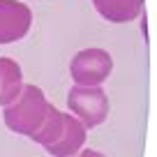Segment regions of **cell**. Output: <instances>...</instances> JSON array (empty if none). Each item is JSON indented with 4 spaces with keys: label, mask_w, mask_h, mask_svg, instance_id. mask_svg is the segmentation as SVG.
<instances>
[{
    "label": "cell",
    "mask_w": 157,
    "mask_h": 157,
    "mask_svg": "<svg viewBox=\"0 0 157 157\" xmlns=\"http://www.w3.org/2000/svg\"><path fill=\"white\" fill-rule=\"evenodd\" d=\"M51 111H53V104H49L44 90L37 86L23 83L21 93L5 106L2 120H5L7 129H12L14 134H23V136L33 139L46 123Z\"/></svg>",
    "instance_id": "cell-1"
},
{
    "label": "cell",
    "mask_w": 157,
    "mask_h": 157,
    "mask_svg": "<svg viewBox=\"0 0 157 157\" xmlns=\"http://www.w3.org/2000/svg\"><path fill=\"white\" fill-rule=\"evenodd\" d=\"M86 129L88 127H83V123H78L74 116L63 113L53 106V111L49 113L42 129L33 136V141H37L51 157H74L86 143L88 136Z\"/></svg>",
    "instance_id": "cell-2"
},
{
    "label": "cell",
    "mask_w": 157,
    "mask_h": 157,
    "mask_svg": "<svg viewBox=\"0 0 157 157\" xmlns=\"http://www.w3.org/2000/svg\"><path fill=\"white\" fill-rule=\"evenodd\" d=\"M67 106L83 127H97L109 116V97L99 86H74L67 95Z\"/></svg>",
    "instance_id": "cell-3"
},
{
    "label": "cell",
    "mask_w": 157,
    "mask_h": 157,
    "mask_svg": "<svg viewBox=\"0 0 157 157\" xmlns=\"http://www.w3.org/2000/svg\"><path fill=\"white\" fill-rule=\"evenodd\" d=\"M113 69V58L104 49H83L74 56L69 65L76 86H102Z\"/></svg>",
    "instance_id": "cell-4"
},
{
    "label": "cell",
    "mask_w": 157,
    "mask_h": 157,
    "mask_svg": "<svg viewBox=\"0 0 157 157\" xmlns=\"http://www.w3.org/2000/svg\"><path fill=\"white\" fill-rule=\"evenodd\" d=\"M33 12L19 0H0V44H12L28 35Z\"/></svg>",
    "instance_id": "cell-5"
},
{
    "label": "cell",
    "mask_w": 157,
    "mask_h": 157,
    "mask_svg": "<svg viewBox=\"0 0 157 157\" xmlns=\"http://www.w3.org/2000/svg\"><path fill=\"white\" fill-rule=\"evenodd\" d=\"M143 2L146 0H93V5L99 12V16L111 21V23L134 21L143 12Z\"/></svg>",
    "instance_id": "cell-6"
},
{
    "label": "cell",
    "mask_w": 157,
    "mask_h": 157,
    "mask_svg": "<svg viewBox=\"0 0 157 157\" xmlns=\"http://www.w3.org/2000/svg\"><path fill=\"white\" fill-rule=\"evenodd\" d=\"M23 88L21 67L12 58H0V106H7Z\"/></svg>",
    "instance_id": "cell-7"
},
{
    "label": "cell",
    "mask_w": 157,
    "mask_h": 157,
    "mask_svg": "<svg viewBox=\"0 0 157 157\" xmlns=\"http://www.w3.org/2000/svg\"><path fill=\"white\" fill-rule=\"evenodd\" d=\"M74 157H104L99 150H78Z\"/></svg>",
    "instance_id": "cell-8"
}]
</instances>
